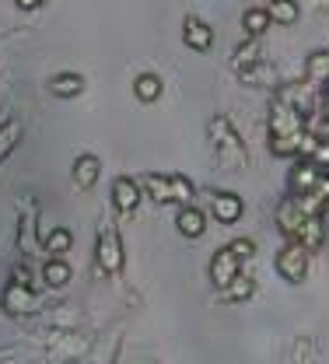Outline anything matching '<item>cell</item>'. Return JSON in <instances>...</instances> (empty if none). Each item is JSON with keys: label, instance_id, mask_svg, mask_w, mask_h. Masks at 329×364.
<instances>
[{"label": "cell", "instance_id": "1", "mask_svg": "<svg viewBox=\"0 0 329 364\" xmlns=\"http://www.w3.org/2000/svg\"><path fill=\"white\" fill-rule=\"evenodd\" d=\"M305 136H308L305 134V112L294 102V88H281L270 105V151L277 158L301 154Z\"/></svg>", "mask_w": 329, "mask_h": 364}, {"label": "cell", "instance_id": "2", "mask_svg": "<svg viewBox=\"0 0 329 364\" xmlns=\"http://www.w3.org/2000/svg\"><path fill=\"white\" fill-rule=\"evenodd\" d=\"M141 189L154 200V203H179L189 207L193 203V182L186 176H158V172H147L141 176Z\"/></svg>", "mask_w": 329, "mask_h": 364}, {"label": "cell", "instance_id": "3", "mask_svg": "<svg viewBox=\"0 0 329 364\" xmlns=\"http://www.w3.org/2000/svg\"><path fill=\"white\" fill-rule=\"evenodd\" d=\"M207 134H210V144H214V151H217V158L225 161V165H245V144L238 140L235 127H232V119L228 116H214L210 119V127H207Z\"/></svg>", "mask_w": 329, "mask_h": 364}, {"label": "cell", "instance_id": "4", "mask_svg": "<svg viewBox=\"0 0 329 364\" xmlns=\"http://www.w3.org/2000/svg\"><path fill=\"white\" fill-rule=\"evenodd\" d=\"M308 249L305 245H298V242H287L281 249V256H277V273H281L287 284H301L305 280V273H308Z\"/></svg>", "mask_w": 329, "mask_h": 364}, {"label": "cell", "instance_id": "5", "mask_svg": "<svg viewBox=\"0 0 329 364\" xmlns=\"http://www.w3.org/2000/svg\"><path fill=\"white\" fill-rule=\"evenodd\" d=\"M95 259H98V270L116 277L123 270V242L116 231H102L98 235V245H95Z\"/></svg>", "mask_w": 329, "mask_h": 364}, {"label": "cell", "instance_id": "6", "mask_svg": "<svg viewBox=\"0 0 329 364\" xmlns=\"http://www.w3.org/2000/svg\"><path fill=\"white\" fill-rule=\"evenodd\" d=\"M0 305H4V312L7 316H28V312H36L39 309V298H36V291L28 287V284H7L4 287V294H0Z\"/></svg>", "mask_w": 329, "mask_h": 364}, {"label": "cell", "instance_id": "7", "mask_svg": "<svg viewBox=\"0 0 329 364\" xmlns=\"http://www.w3.org/2000/svg\"><path fill=\"white\" fill-rule=\"evenodd\" d=\"M238 267H242V259L235 256V249H232V245L217 249V252H214V259H210V280H214V287H221V291H225V287L238 277Z\"/></svg>", "mask_w": 329, "mask_h": 364}, {"label": "cell", "instance_id": "8", "mask_svg": "<svg viewBox=\"0 0 329 364\" xmlns=\"http://www.w3.org/2000/svg\"><path fill=\"white\" fill-rule=\"evenodd\" d=\"M141 182L130 179V176H119V179L112 182V203H116V210L119 214H134L137 207H141Z\"/></svg>", "mask_w": 329, "mask_h": 364}, {"label": "cell", "instance_id": "9", "mask_svg": "<svg viewBox=\"0 0 329 364\" xmlns=\"http://www.w3.org/2000/svg\"><path fill=\"white\" fill-rule=\"evenodd\" d=\"M183 43H186L189 49H196V53H207V49L214 46V28H210L203 18L189 14L186 21H183Z\"/></svg>", "mask_w": 329, "mask_h": 364}, {"label": "cell", "instance_id": "10", "mask_svg": "<svg viewBox=\"0 0 329 364\" xmlns=\"http://www.w3.org/2000/svg\"><path fill=\"white\" fill-rule=\"evenodd\" d=\"M210 214L221 221V225H235L238 218L245 214V203L235 193H210Z\"/></svg>", "mask_w": 329, "mask_h": 364}, {"label": "cell", "instance_id": "11", "mask_svg": "<svg viewBox=\"0 0 329 364\" xmlns=\"http://www.w3.org/2000/svg\"><path fill=\"white\" fill-rule=\"evenodd\" d=\"M323 179V168L308 158V161H298L294 168H291V196H305V193H312L315 186Z\"/></svg>", "mask_w": 329, "mask_h": 364}, {"label": "cell", "instance_id": "12", "mask_svg": "<svg viewBox=\"0 0 329 364\" xmlns=\"http://www.w3.org/2000/svg\"><path fill=\"white\" fill-rule=\"evenodd\" d=\"M305 218H308V214H305V207L298 203V196H284L281 207H277V225H281V231L287 235V242H294V235H298V228H301Z\"/></svg>", "mask_w": 329, "mask_h": 364}, {"label": "cell", "instance_id": "13", "mask_svg": "<svg viewBox=\"0 0 329 364\" xmlns=\"http://www.w3.org/2000/svg\"><path fill=\"white\" fill-rule=\"evenodd\" d=\"M294 242L305 245L308 252H315V249L326 242V218H323V214H308V218L301 221V228H298Z\"/></svg>", "mask_w": 329, "mask_h": 364}, {"label": "cell", "instance_id": "14", "mask_svg": "<svg viewBox=\"0 0 329 364\" xmlns=\"http://www.w3.org/2000/svg\"><path fill=\"white\" fill-rule=\"evenodd\" d=\"M74 186L77 189H92L95 182H98V176H102V161L95 158V154H81L77 161H74Z\"/></svg>", "mask_w": 329, "mask_h": 364}, {"label": "cell", "instance_id": "15", "mask_svg": "<svg viewBox=\"0 0 329 364\" xmlns=\"http://www.w3.org/2000/svg\"><path fill=\"white\" fill-rule=\"evenodd\" d=\"M176 228H179V235H186V238H200L203 231H207V218H203V210L200 207H183L179 210V218H176Z\"/></svg>", "mask_w": 329, "mask_h": 364}, {"label": "cell", "instance_id": "16", "mask_svg": "<svg viewBox=\"0 0 329 364\" xmlns=\"http://www.w3.org/2000/svg\"><path fill=\"white\" fill-rule=\"evenodd\" d=\"M49 91H53L56 98H77V95L85 91V77H81V74L63 70V74H56V77L49 81Z\"/></svg>", "mask_w": 329, "mask_h": 364}, {"label": "cell", "instance_id": "17", "mask_svg": "<svg viewBox=\"0 0 329 364\" xmlns=\"http://www.w3.org/2000/svg\"><path fill=\"white\" fill-rule=\"evenodd\" d=\"M305 77H308V85H329V49H319L308 56Z\"/></svg>", "mask_w": 329, "mask_h": 364}, {"label": "cell", "instance_id": "18", "mask_svg": "<svg viewBox=\"0 0 329 364\" xmlns=\"http://www.w3.org/2000/svg\"><path fill=\"white\" fill-rule=\"evenodd\" d=\"M270 25H274V21H270V11H266V7H252V11L242 14V28H245L252 39H259Z\"/></svg>", "mask_w": 329, "mask_h": 364}, {"label": "cell", "instance_id": "19", "mask_svg": "<svg viewBox=\"0 0 329 364\" xmlns=\"http://www.w3.org/2000/svg\"><path fill=\"white\" fill-rule=\"evenodd\" d=\"M266 11H270V21H277V25H294V21L301 18L298 0H274Z\"/></svg>", "mask_w": 329, "mask_h": 364}, {"label": "cell", "instance_id": "20", "mask_svg": "<svg viewBox=\"0 0 329 364\" xmlns=\"http://www.w3.org/2000/svg\"><path fill=\"white\" fill-rule=\"evenodd\" d=\"M70 245H74V235H70L67 228H53L46 235V252L53 259H60L63 252H70Z\"/></svg>", "mask_w": 329, "mask_h": 364}, {"label": "cell", "instance_id": "21", "mask_svg": "<svg viewBox=\"0 0 329 364\" xmlns=\"http://www.w3.org/2000/svg\"><path fill=\"white\" fill-rule=\"evenodd\" d=\"M252 294H256V280L252 277H242V273L225 287V301H249Z\"/></svg>", "mask_w": 329, "mask_h": 364}, {"label": "cell", "instance_id": "22", "mask_svg": "<svg viewBox=\"0 0 329 364\" xmlns=\"http://www.w3.org/2000/svg\"><path fill=\"white\" fill-rule=\"evenodd\" d=\"M134 91H137L141 102H158V98H161V77H158V74H141V77L134 81Z\"/></svg>", "mask_w": 329, "mask_h": 364}, {"label": "cell", "instance_id": "23", "mask_svg": "<svg viewBox=\"0 0 329 364\" xmlns=\"http://www.w3.org/2000/svg\"><path fill=\"white\" fill-rule=\"evenodd\" d=\"M252 67H259V46H256V39H252V43H245V46H238V53H235L238 77H242V74H249Z\"/></svg>", "mask_w": 329, "mask_h": 364}, {"label": "cell", "instance_id": "24", "mask_svg": "<svg viewBox=\"0 0 329 364\" xmlns=\"http://www.w3.org/2000/svg\"><path fill=\"white\" fill-rule=\"evenodd\" d=\"M43 280H46L49 287H63V284H70V267H67L63 259H46Z\"/></svg>", "mask_w": 329, "mask_h": 364}, {"label": "cell", "instance_id": "25", "mask_svg": "<svg viewBox=\"0 0 329 364\" xmlns=\"http://www.w3.org/2000/svg\"><path fill=\"white\" fill-rule=\"evenodd\" d=\"M18 136H21V123H18V119H11V123L0 127V161L11 154V147L18 144Z\"/></svg>", "mask_w": 329, "mask_h": 364}, {"label": "cell", "instance_id": "26", "mask_svg": "<svg viewBox=\"0 0 329 364\" xmlns=\"http://www.w3.org/2000/svg\"><path fill=\"white\" fill-rule=\"evenodd\" d=\"M232 249H235L238 259H252V256H256V242H249V238H238V242H232Z\"/></svg>", "mask_w": 329, "mask_h": 364}, {"label": "cell", "instance_id": "27", "mask_svg": "<svg viewBox=\"0 0 329 364\" xmlns=\"http://www.w3.org/2000/svg\"><path fill=\"white\" fill-rule=\"evenodd\" d=\"M312 161H315L319 168H326V165H329V144H326V140H319V144H315V151H312Z\"/></svg>", "mask_w": 329, "mask_h": 364}, {"label": "cell", "instance_id": "28", "mask_svg": "<svg viewBox=\"0 0 329 364\" xmlns=\"http://www.w3.org/2000/svg\"><path fill=\"white\" fill-rule=\"evenodd\" d=\"M11 280H14V284H28V287H32V273H28V267H14V270H11Z\"/></svg>", "mask_w": 329, "mask_h": 364}, {"label": "cell", "instance_id": "29", "mask_svg": "<svg viewBox=\"0 0 329 364\" xmlns=\"http://www.w3.org/2000/svg\"><path fill=\"white\" fill-rule=\"evenodd\" d=\"M14 4H18L21 11H36V7H43L46 0H14Z\"/></svg>", "mask_w": 329, "mask_h": 364}, {"label": "cell", "instance_id": "30", "mask_svg": "<svg viewBox=\"0 0 329 364\" xmlns=\"http://www.w3.org/2000/svg\"><path fill=\"white\" fill-rule=\"evenodd\" d=\"M319 140H326V144H329V116L323 119V127H319Z\"/></svg>", "mask_w": 329, "mask_h": 364}, {"label": "cell", "instance_id": "31", "mask_svg": "<svg viewBox=\"0 0 329 364\" xmlns=\"http://www.w3.org/2000/svg\"><path fill=\"white\" fill-rule=\"evenodd\" d=\"M323 218H326V221H329V203H326V207H323Z\"/></svg>", "mask_w": 329, "mask_h": 364}]
</instances>
